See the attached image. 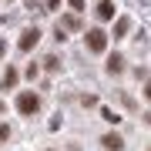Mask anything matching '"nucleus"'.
I'll return each mask as SVG.
<instances>
[{
  "mask_svg": "<svg viewBox=\"0 0 151 151\" xmlns=\"http://www.w3.org/2000/svg\"><path fill=\"white\" fill-rule=\"evenodd\" d=\"M101 145L108 148V151H121V148H124V138H121V134H104Z\"/></svg>",
  "mask_w": 151,
  "mask_h": 151,
  "instance_id": "5",
  "label": "nucleus"
},
{
  "mask_svg": "<svg viewBox=\"0 0 151 151\" xmlns=\"http://www.w3.org/2000/svg\"><path fill=\"white\" fill-rule=\"evenodd\" d=\"M145 121H148V124H151V114H145Z\"/></svg>",
  "mask_w": 151,
  "mask_h": 151,
  "instance_id": "17",
  "label": "nucleus"
},
{
  "mask_svg": "<svg viewBox=\"0 0 151 151\" xmlns=\"http://www.w3.org/2000/svg\"><path fill=\"white\" fill-rule=\"evenodd\" d=\"M44 67H47V70H57L60 60H57V57H44Z\"/></svg>",
  "mask_w": 151,
  "mask_h": 151,
  "instance_id": "11",
  "label": "nucleus"
},
{
  "mask_svg": "<svg viewBox=\"0 0 151 151\" xmlns=\"http://www.w3.org/2000/svg\"><path fill=\"white\" fill-rule=\"evenodd\" d=\"M67 4L74 7V14H77V10H84V0H67Z\"/></svg>",
  "mask_w": 151,
  "mask_h": 151,
  "instance_id": "13",
  "label": "nucleus"
},
{
  "mask_svg": "<svg viewBox=\"0 0 151 151\" xmlns=\"http://www.w3.org/2000/svg\"><path fill=\"white\" fill-rule=\"evenodd\" d=\"M37 40H40V30L37 27H27V30L20 34V40H17V47H20V50H30Z\"/></svg>",
  "mask_w": 151,
  "mask_h": 151,
  "instance_id": "4",
  "label": "nucleus"
},
{
  "mask_svg": "<svg viewBox=\"0 0 151 151\" xmlns=\"http://www.w3.org/2000/svg\"><path fill=\"white\" fill-rule=\"evenodd\" d=\"M77 27H81V17H77V14H67V17H60V20H57L54 37H57V40H64V34H67V30H77Z\"/></svg>",
  "mask_w": 151,
  "mask_h": 151,
  "instance_id": "3",
  "label": "nucleus"
},
{
  "mask_svg": "<svg viewBox=\"0 0 151 151\" xmlns=\"http://www.w3.org/2000/svg\"><path fill=\"white\" fill-rule=\"evenodd\" d=\"M0 84H4V87H14V84H17V70L7 67V74H4V81H0Z\"/></svg>",
  "mask_w": 151,
  "mask_h": 151,
  "instance_id": "9",
  "label": "nucleus"
},
{
  "mask_svg": "<svg viewBox=\"0 0 151 151\" xmlns=\"http://www.w3.org/2000/svg\"><path fill=\"white\" fill-rule=\"evenodd\" d=\"M84 40H87V50H91V54H104V50H108V34L101 27H91Z\"/></svg>",
  "mask_w": 151,
  "mask_h": 151,
  "instance_id": "2",
  "label": "nucleus"
},
{
  "mask_svg": "<svg viewBox=\"0 0 151 151\" xmlns=\"http://www.w3.org/2000/svg\"><path fill=\"white\" fill-rule=\"evenodd\" d=\"M0 111H4V104H0Z\"/></svg>",
  "mask_w": 151,
  "mask_h": 151,
  "instance_id": "18",
  "label": "nucleus"
},
{
  "mask_svg": "<svg viewBox=\"0 0 151 151\" xmlns=\"http://www.w3.org/2000/svg\"><path fill=\"white\" fill-rule=\"evenodd\" d=\"M108 70H111V74H121V70H124V57L121 54H111L108 57Z\"/></svg>",
  "mask_w": 151,
  "mask_h": 151,
  "instance_id": "7",
  "label": "nucleus"
},
{
  "mask_svg": "<svg viewBox=\"0 0 151 151\" xmlns=\"http://www.w3.org/2000/svg\"><path fill=\"white\" fill-rule=\"evenodd\" d=\"M17 111L27 114V118L37 114V111H40V97L34 94V91H20V94H17Z\"/></svg>",
  "mask_w": 151,
  "mask_h": 151,
  "instance_id": "1",
  "label": "nucleus"
},
{
  "mask_svg": "<svg viewBox=\"0 0 151 151\" xmlns=\"http://www.w3.org/2000/svg\"><path fill=\"white\" fill-rule=\"evenodd\" d=\"M128 27H131V20H128V17H121L118 27H114V37H124V34H128Z\"/></svg>",
  "mask_w": 151,
  "mask_h": 151,
  "instance_id": "8",
  "label": "nucleus"
},
{
  "mask_svg": "<svg viewBox=\"0 0 151 151\" xmlns=\"http://www.w3.org/2000/svg\"><path fill=\"white\" fill-rule=\"evenodd\" d=\"M44 7H47V10H57V7H60V0H44Z\"/></svg>",
  "mask_w": 151,
  "mask_h": 151,
  "instance_id": "14",
  "label": "nucleus"
},
{
  "mask_svg": "<svg viewBox=\"0 0 151 151\" xmlns=\"http://www.w3.org/2000/svg\"><path fill=\"white\" fill-rule=\"evenodd\" d=\"M4 54H7V44H4V40H0V57H4Z\"/></svg>",
  "mask_w": 151,
  "mask_h": 151,
  "instance_id": "16",
  "label": "nucleus"
},
{
  "mask_svg": "<svg viewBox=\"0 0 151 151\" xmlns=\"http://www.w3.org/2000/svg\"><path fill=\"white\" fill-rule=\"evenodd\" d=\"M7 138H10V128H7V124H0V145H4Z\"/></svg>",
  "mask_w": 151,
  "mask_h": 151,
  "instance_id": "12",
  "label": "nucleus"
},
{
  "mask_svg": "<svg viewBox=\"0 0 151 151\" xmlns=\"http://www.w3.org/2000/svg\"><path fill=\"white\" fill-rule=\"evenodd\" d=\"M101 118H104V121H111V124H114V121H121V118H118V114H114L111 108H101Z\"/></svg>",
  "mask_w": 151,
  "mask_h": 151,
  "instance_id": "10",
  "label": "nucleus"
},
{
  "mask_svg": "<svg viewBox=\"0 0 151 151\" xmlns=\"http://www.w3.org/2000/svg\"><path fill=\"white\" fill-rule=\"evenodd\" d=\"M145 97H148V101H151V81H148V87H145Z\"/></svg>",
  "mask_w": 151,
  "mask_h": 151,
  "instance_id": "15",
  "label": "nucleus"
},
{
  "mask_svg": "<svg viewBox=\"0 0 151 151\" xmlns=\"http://www.w3.org/2000/svg\"><path fill=\"white\" fill-rule=\"evenodd\" d=\"M94 14H97V20H111V17H114V4H111V0H101Z\"/></svg>",
  "mask_w": 151,
  "mask_h": 151,
  "instance_id": "6",
  "label": "nucleus"
}]
</instances>
